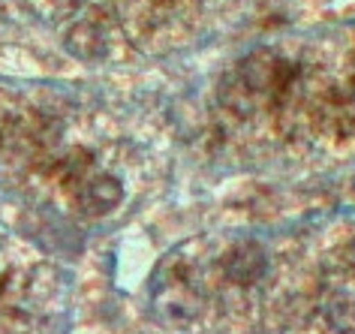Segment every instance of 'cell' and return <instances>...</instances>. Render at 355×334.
Masks as SVG:
<instances>
[{
  "instance_id": "obj_1",
  "label": "cell",
  "mask_w": 355,
  "mask_h": 334,
  "mask_svg": "<svg viewBox=\"0 0 355 334\" xmlns=\"http://www.w3.org/2000/svg\"><path fill=\"white\" fill-rule=\"evenodd\" d=\"M268 271V253L259 241H238L226 250L223 256V274L226 280H232L238 286H253L259 283Z\"/></svg>"
},
{
  "instance_id": "obj_3",
  "label": "cell",
  "mask_w": 355,
  "mask_h": 334,
  "mask_svg": "<svg viewBox=\"0 0 355 334\" xmlns=\"http://www.w3.org/2000/svg\"><path fill=\"white\" fill-rule=\"evenodd\" d=\"M123 199V184L114 175H91L82 187L76 190V205L87 217H103L114 211Z\"/></svg>"
},
{
  "instance_id": "obj_5",
  "label": "cell",
  "mask_w": 355,
  "mask_h": 334,
  "mask_svg": "<svg viewBox=\"0 0 355 334\" xmlns=\"http://www.w3.org/2000/svg\"><path fill=\"white\" fill-rule=\"evenodd\" d=\"M60 3H67V6H73V3H82V0H60Z\"/></svg>"
},
{
  "instance_id": "obj_6",
  "label": "cell",
  "mask_w": 355,
  "mask_h": 334,
  "mask_svg": "<svg viewBox=\"0 0 355 334\" xmlns=\"http://www.w3.org/2000/svg\"><path fill=\"white\" fill-rule=\"evenodd\" d=\"M3 283H6V277H0V295H3Z\"/></svg>"
},
{
  "instance_id": "obj_2",
  "label": "cell",
  "mask_w": 355,
  "mask_h": 334,
  "mask_svg": "<svg viewBox=\"0 0 355 334\" xmlns=\"http://www.w3.org/2000/svg\"><path fill=\"white\" fill-rule=\"evenodd\" d=\"M67 49L82 60H96L109 51V28H105L103 12H87L73 28L67 30Z\"/></svg>"
},
{
  "instance_id": "obj_4",
  "label": "cell",
  "mask_w": 355,
  "mask_h": 334,
  "mask_svg": "<svg viewBox=\"0 0 355 334\" xmlns=\"http://www.w3.org/2000/svg\"><path fill=\"white\" fill-rule=\"evenodd\" d=\"M91 163L94 157L85 151V148H73V151H67L60 160L55 163V175L60 184H69V187H82V184L91 178Z\"/></svg>"
}]
</instances>
